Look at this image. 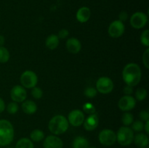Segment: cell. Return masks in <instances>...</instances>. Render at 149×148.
<instances>
[{"label":"cell","mask_w":149,"mask_h":148,"mask_svg":"<svg viewBox=\"0 0 149 148\" xmlns=\"http://www.w3.org/2000/svg\"><path fill=\"white\" fill-rule=\"evenodd\" d=\"M113 81L109 77H100L96 81V89L100 94H109L113 91Z\"/></svg>","instance_id":"cell-7"},{"label":"cell","mask_w":149,"mask_h":148,"mask_svg":"<svg viewBox=\"0 0 149 148\" xmlns=\"http://www.w3.org/2000/svg\"><path fill=\"white\" fill-rule=\"evenodd\" d=\"M68 35H69V32H68V30H66V29L63 28V29H61V30L58 32V35H57V36H58L59 39H65L68 37Z\"/></svg>","instance_id":"cell-34"},{"label":"cell","mask_w":149,"mask_h":148,"mask_svg":"<svg viewBox=\"0 0 149 148\" xmlns=\"http://www.w3.org/2000/svg\"><path fill=\"white\" fill-rule=\"evenodd\" d=\"M133 142L139 147H146L149 143L148 134L138 132L137 134L134 135Z\"/></svg>","instance_id":"cell-17"},{"label":"cell","mask_w":149,"mask_h":148,"mask_svg":"<svg viewBox=\"0 0 149 148\" xmlns=\"http://www.w3.org/2000/svg\"><path fill=\"white\" fill-rule=\"evenodd\" d=\"M44 148H63V142L62 139L56 135H49L45 139Z\"/></svg>","instance_id":"cell-13"},{"label":"cell","mask_w":149,"mask_h":148,"mask_svg":"<svg viewBox=\"0 0 149 148\" xmlns=\"http://www.w3.org/2000/svg\"><path fill=\"white\" fill-rule=\"evenodd\" d=\"M10 97L13 102L20 103L24 102L27 97L26 89L20 85H16L12 88L10 91Z\"/></svg>","instance_id":"cell-10"},{"label":"cell","mask_w":149,"mask_h":148,"mask_svg":"<svg viewBox=\"0 0 149 148\" xmlns=\"http://www.w3.org/2000/svg\"><path fill=\"white\" fill-rule=\"evenodd\" d=\"M143 130H145L146 134H148L149 133V120H147V121H146V123H144Z\"/></svg>","instance_id":"cell-38"},{"label":"cell","mask_w":149,"mask_h":148,"mask_svg":"<svg viewBox=\"0 0 149 148\" xmlns=\"http://www.w3.org/2000/svg\"><path fill=\"white\" fill-rule=\"evenodd\" d=\"M6 108L5 102L1 97H0V113H3Z\"/></svg>","instance_id":"cell-37"},{"label":"cell","mask_w":149,"mask_h":148,"mask_svg":"<svg viewBox=\"0 0 149 148\" xmlns=\"http://www.w3.org/2000/svg\"><path fill=\"white\" fill-rule=\"evenodd\" d=\"M141 42L143 46L148 48L149 46V30L148 29L143 30L141 35Z\"/></svg>","instance_id":"cell-28"},{"label":"cell","mask_w":149,"mask_h":148,"mask_svg":"<svg viewBox=\"0 0 149 148\" xmlns=\"http://www.w3.org/2000/svg\"><path fill=\"white\" fill-rule=\"evenodd\" d=\"M143 62L144 66L146 68L148 69L149 68V48H147L146 50L144 52L143 55Z\"/></svg>","instance_id":"cell-32"},{"label":"cell","mask_w":149,"mask_h":148,"mask_svg":"<svg viewBox=\"0 0 149 148\" xmlns=\"http://www.w3.org/2000/svg\"><path fill=\"white\" fill-rule=\"evenodd\" d=\"M116 135V142L122 146H129L133 142L134 131L129 126H122L119 129Z\"/></svg>","instance_id":"cell-4"},{"label":"cell","mask_w":149,"mask_h":148,"mask_svg":"<svg viewBox=\"0 0 149 148\" xmlns=\"http://www.w3.org/2000/svg\"><path fill=\"white\" fill-rule=\"evenodd\" d=\"M87 148H97V147H94V146H91V147L89 146Z\"/></svg>","instance_id":"cell-40"},{"label":"cell","mask_w":149,"mask_h":148,"mask_svg":"<svg viewBox=\"0 0 149 148\" xmlns=\"http://www.w3.org/2000/svg\"><path fill=\"white\" fill-rule=\"evenodd\" d=\"M132 130L135 132H141L144 129V123L141 120H135L132 123Z\"/></svg>","instance_id":"cell-29"},{"label":"cell","mask_w":149,"mask_h":148,"mask_svg":"<svg viewBox=\"0 0 149 148\" xmlns=\"http://www.w3.org/2000/svg\"><path fill=\"white\" fill-rule=\"evenodd\" d=\"M99 124V118L98 116L96 113L94 114L89 115L88 117L84 119V121L83 123L84 129L87 131H94L96 128L98 126Z\"/></svg>","instance_id":"cell-14"},{"label":"cell","mask_w":149,"mask_h":148,"mask_svg":"<svg viewBox=\"0 0 149 148\" xmlns=\"http://www.w3.org/2000/svg\"><path fill=\"white\" fill-rule=\"evenodd\" d=\"M31 94L32 97L34 99L36 100H39L43 96V91L41 88L37 86H34L33 88H32L31 91Z\"/></svg>","instance_id":"cell-31"},{"label":"cell","mask_w":149,"mask_h":148,"mask_svg":"<svg viewBox=\"0 0 149 148\" xmlns=\"http://www.w3.org/2000/svg\"><path fill=\"white\" fill-rule=\"evenodd\" d=\"M128 19V14L127 12L125 11H122L119 15V20L122 22H125Z\"/></svg>","instance_id":"cell-36"},{"label":"cell","mask_w":149,"mask_h":148,"mask_svg":"<svg viewBox=\"0 0 149 148\" xmlns=\"http://www.w3.org/2000/svg\"><path fill=\"white\" fill-rule=\"evenodd\" d=\"M7 148H13V147H7Z\"/></svg>","instance_id":"cell-42"},{"label":"cell","mask_w":149,"mask_h":148,"mask_svg":"<svg viewBox=\"0 0 149 148\" xmlns=\"http://www.w3.org/2000/svg\"><path fill=\"white\" fill-rule=\"evenodd\" d=\"M73 148H87L89 147V141L87 138L82 136H78L72 142Z\"/></svg>","instance_id":"cell-20"},{"label":"cell","mask_w":149,"mask_h":148,"mask_svg":"<svg viewBox=\"0 0 149 148\" xmlns=\"http://www.w3.org/2000/svg\"><path fill=\"white\" fill-rule=\"evenodd\" d=\"M85 119L84 113L80 110H74L69 113L68 115V123L73 126L78 127L83 124Z\"/></svg>","instance_id":"cell-12"},{"label":"cell","mask_w":149,"mask_h":148,"mask_svg":"<svg viewBox=\"0 0 149 148\" xmlns=\"http://www.w3.org/2000/svg\"><path fill=\"white\" fill-rule=\"evenodd\" d=\"M140 119L141 121L146 122L149 120V113L147 110H142L139 114Z\"/></svg>","instance_id":"cell-33"},{"label":"cell","mask_w":149,"mask_h":148,"mask_svg":"<svg viewBox=\"0 0 149 148\" xmlns=\"http://www.w3.org/2000/svg\"><path fill=\"white\" fill-rule=\"evenodd\" d=\"M134 117L132 113L125 112L122 116V122L125 126H129L133 123Z\"/></svg>","instance_id":"cell-24"},{"label":"cell","mask_w":149,"mask_h":148,"mask_svg":"<svg viewBox=\"0 0 149 148\" xmlns=\"http://www.w3.org/2000/svg\"><path fill=\"white\" fill-rule=\"evenodd\" d=\"M139 148H146V147H139Z\"/></svg>","instance_id":"cell-41"},{"label":"cell","mask_w":149,"mask_h":148,"mask_svg":"<svg viewBox=\"0 0 149 148\" xmlns=\"http://www.w3.org/2000/svg\"><path fill=\"white\" fill-rule=\"evenodd\" d=\"M123 92L125 95H131L133 92V87L129 85L125 86L123 89Z\"/></svg>","instance_id":"cell-35"},{"label":"cell","mask_w":149,"mask_h":148,"mask_svg":"<svg viewBox=\"0 0 149 148\" xmlns=\"http://www.w3.org/2000/svg\"><path fill=\"white\" fill-rule=\"evenodd\" d=\"M60 43V39L55 34H51L48 36L45 41V45L47 48L50 50H54L58 46Z\"/></svg>","instance_id":"cell-19"},{"label":"cell","mask_w":149,"mask_h":148,"mask_svg":"<svg viewBox=\"0 0 149 148\" xmlns=\"http://www.w3.org/2000/svg\"><path fill=\"white\" fill-rule=\"evenodd\" d=\"M45 139V133L40 129H34L30 133V139L32 142H39Z\"/></svg>","instance_id":"cell-22"},{"label":"cell","mask_w":149,"mask_h":148,"mask_svg":"<svg viewBox=\"0 0 149 148\" xmlns=\"http://www.w3.org/2000/svg\"><path fill=\"white\" fill-rule=\"evenodd\" d=\"M90 17H91V10L87 7H81L77 10L76 14L77 20L81 23H84L88 21Z\"/></svg>","instance_id":"cell-16"},{"label":"cell","mask_w":149,"mask_h":148,"mask_svg":"<svg viewBox=\"0 0 149 148\" xmlns=\"http://www.w3.org/2000/svg\"><path fill=\"white\" fill-rule=\"evenodd\" d=\"M15 148H34V145L30 139L23 137L17 141Z\"/></svg>","instance_id":"cell-21"},{"label":"cell","mask_w":149,"mask_h":148,"mask_svg":"<svg viewBox=\"0 0 149 148\" xmlns=\"http://www.w3.org/2000/svg\"><path fill=\"white\" fill-rule=\"evenodd\" d=\"M148 96V92H147V90L145 88H138L136 90V92H135V100H138V101H143L144 100H146Z\"/></svg>","instance_id":"cell-25"},{"label":"cell","mask_w":149,"mask_h":148,"mask_svg":"<svg viewBox=\"0 0 149 148\" xmlns=\"http://www.w3.org/2000/svg\"><path fill=\"white\" fill-rule=\"evenodd\" d=\"M130 23L135 29H141L148 23V16L143 12H136L131 16Z\"/></svg>","instance_id":"cell-8"},{"label":"cell","mask_w":149,"mask_h":148,"mask_svg":"<svg viewBox=\"0 0 149 148\" xmlns=\"http://www.w3.org/2000/svg\"><path fill=\"white\" fill-rule=\"evenodd\" d=\"M15 130L13 124L6 119L0 120V146L5 147L13 142Z\"/></svg>","instance_id":"cell-3"},{"label":"cell","mask_w":149,"mask_h":148,"mask_svg":"<svg viewBox=\"0 0 149 148\" xmlns=\"http://www.w3.org/2000/svg\"><path fill=\"white\" fill-rule=\"evenodd\" d=\"M142 72L139 65L134 62L127 64L122 71V78L127 85L135 86L141 81Z\"/></svg>","instance_id":"cell-1"},{"label":"cell","mask_w":149,"mask_h":148,"mask_svg":"<svg viewBox=\"0 0 149 148\" xmlns=\"http://www.w3.org/2000/svg\"><path fill=\"white\" fill-rule=\"evenodd\" d=\"M5 43V38L4 36L0 34V46H3Z\"/></svg>","instance_id":"cell-39"},{"label":"cell","mask_w":149,"mask_h":148,"mask_svg":"<svg viewBox=\"0 0 149 148\" xmlns=\"http://www.w3.org/2000/svg\"><path fill=\"white\" fill-rule=\"evenodd\" d=\"M10 57V52L4 46H0V63H6Z\"/></svg>","instance_id":"cell-23"},{"label":"cell","mask_w":149,"mask_h":148,"mask_svg":"<svg viewBox=\"0 0 149 148\" xmlns=\"http://www.w3.org/2000/svg\"><path fill=\"white\" fill-rule=\"evenodd\" d=\"M98 140L99 142L103 146H112L116 142V133L111 129H103L99 133Z\"/></svg>","instance_id":"cell-6"},{"label":"cell","mask_w":149,"mask_h":148,"mask_svg":"<svg viewBox=\"0 0 149 148\" xmlns=\"http://www.w3.org/2000/svg\"><path fill=\"white\" fill-rule=\"evenodd\" d=\"M84 94L88 98H94L97 95V91L96 88H94L93 86H88L85 89Z\"/></svg>","instance_id":"cell-30"},{"label":"cell","mask_w":149,"mask_h":148,"mask_svg":"<svg viewBox=\"0 0 149 148\" xmlns=\"http://www.w3.org/2000/svg\"><path fill=\"white\" fill-rule=\"evenodd\" d=\"M5 109L7 110V113L13 115L17 113V111L19 110V107L17 102H10L7 104Z\"/></svg>","instance_id":"cell-26"},{"label":"cell","mask_w":149,"mask_h":148,"mask_svg":"<svg viewBox=\"0 0 149 148\" xmlns=\"http://www.w3.org/2000/svg\"><path fill=\"white\" fill-rule=\"evenodd\" d=\"M125 30V26L123 22L119 20L111 22L109 25L108 32L111 37L113 39H117L121 37L124 34Z\"/></svg>","instance_id":"cell-9"},{"label":"cell","mask_w":149,"mask_h":148,"mask_svg":"<svg viewBox=\"0 0 149 148\" xmlns=\"http://www.w3.org/2000/svg\"><path fill=\"white\" fill-rule=\"evenodd\" d=\"M20 81L25 89H32L38 83L37 75L32 71H26L20 75Z\"/></svg>","instance_id":"cell-5"},{"label":"cell","mask_w":149,"mask_h":148,"mask_svg":"<svg viewBox=\"0 0 149 148\" xmlns=\"http://www.w3.org/2000/svg\"><path fill=\"white\" fill-rule=\"evenodd\" d=\"M69 127L68 119L62 115L53 116L48 123V129L53 135H61L67 131Z\"/></svg>","instance_id":"cell-2"},{"label":"cell","mask_w":149,"mask_h":148,"mask_svg":"<svg viewBox=\"0 0 149 148\" xmlns=\"http://www.w3.org/2000/svg\"><path fill=\"white\" fill-rule=\"evenodd\" d=\"M21 107L23 113L27 115L34 114L37 110V105H36V102L30 100H26L24 102H23Z\"/></svg>","instance_id":"cell-18"},{"label":"cell","mask_w":149,"mask_h":148,"mask_svg":"<svg viewBox=\"0 0 149 148\" xmlns=\"http://www.w3.org/2000/svg\"><path fill=\"white\" fill-rule=\"evenodd\" d=\"M65 46L68 52L71 54H77L81 51V44L78 39L71 37L66 41Z\"/></svg>","instance_id":"cell-15"},{"label":"cell","mask_w":149,"mask_h":148,"mask_svg":"<svg viewBox=\"0 0 149 148\" xmlns=\"http://www.w3.org/2000/svg\"><path fill=\"white\" fill-rule=\"evenodd\" d=\"M136 105V100L131 95H124L118 102V107L122 111L132 110Z\"/></svg>","instance_id":"cell-11"},{"label":"cell","mask_w":149,"mask_h":148,"mask_svg":"<svg viewBox=\"0 0 149 148\" xmlns=\"http://www.w3.org/2000/svg\"><path fill=\"white\" fill-rule=\"evenodd\" d=\"M82 108L84 112H85L87 114L91 115L94 114L96 112L95 107L94 106V104H92L91 102H86L83 104Z\"/></svg>","instance_id":"cell-27"}]
</instances>
